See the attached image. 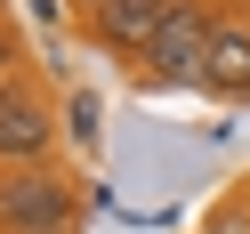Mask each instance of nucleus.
I'll use <instances>...</instances> for the list:
<instances>
[{
    "instance_id": "obj_4",
    "label": "nucleus",
    "mask_w": 250,
    "mask_h": 234,
    "mask_svg": "<svg viewBox=\"0 0 250 234\" xmlns=\"http://www.w3.org/2000/svg\"><path fill=\"white\" fill-rule=\"evenodd\" d=\"M169 8H178V0H113V8H97V17H81V24H89V41H97L105 57L146 65V49H153V33L169 24Z\"/></svg>"
},
{
    "instance_id": "obj_8",
    "label": "nucleus",
    "mask_w": 250,
    "mask_h": 234,
    "mask_svg": "<svg viewBox=\"0 0 250 234\" xmlns=\"http://www.w3.org/2000/svg\"><path fill=\"white\" fill-rule=\"evenodd\" d=\"M242 194H250V186H242Z\"/></svg>"
},
{
    "instance_id": "obj_7",
    "label": "nucleus",
    "mask_w": 250,
    "mask_h": 234,
    "mask_svg": "<svg viewBox=\"0 0 250 234\" xmlns=\"http://www.w3.org/2000/svg\"><path fill=\"white\" fill-rule=\"evenodd\" d=\"M73 8H81V17H97V8H113V0H73Z\"/></svg>"
},
{
    "instance_id": "obj_6",
    "label": "nucleus",
    "mask_w": 250,
    "mask_h": 234,
    "mask_svg": "<svg viewBox=\"0 0 250 234\" xmlns=\"http://www.w3.org/2000/svg\"><path fill=\"white\" fill-rule=\"evenodd\" d=\"M202 234H250V194H226L210 218H202Z\"/></svg>"
},
{
    "instance_id": "obj_2",
    "label": "nucleus",
    "mask_w": 250,
    "mask_h": 234,
    "mask_svg": "<svg viewBox=\"0 0 250 234\" xmlns=\"http://www.w3.org/2000/svg\"><path fill=\"white\" fill-rule=\"evenodd\" d=\"M218 17H226L218 0H178V8H169V24L153 33L137 81H146V89H202V57H210Z\"/></svg>"
},
{
    "instance_id": "obj_5",
    "label": "nucleus",
    "mask_w": 250,
    "mask_h": 234,
    "mask_svg": "<svg viewBox=\"0 0 250 234\" xmlns=\"http://www.w3.org/2000/svg\"><path fill=\"white\" fill-rule=\"evenodd\" d=\"M202 89L210 97H250V17H218L210 33V57H202Z\"/></svg>"
},
{
    "instance_id": "obj_3",
    "label": "nucleus",
    "mask_w": 250,
    "mask_h": 234,
    "mask_svg": "<svg viewBox=\"0 0 250 234\" xmlns=\"http://www.w3.org/2000/svg\"><path fill=\"white\" fill-rule=\"evenodd\" d=\"M57 162V105L41 97L33 73H8L0 81V170H33Z\"/></svg>"
},
{
    "instance_id": "obj_1",
    "label": "nucleus",
    "mask_w": 250,
    "mask_h": 234,
    "mask_svg": "<svg viewBox=\"0 0 250 234\" xmlns=\"http://www.w3.org/2000/svg\"><path fill=\"white\" fill-rule=\"evenodd\" d=\"M0 234H81V178L65 162L0 170Z\"/></svg>"
}]
</instances>
